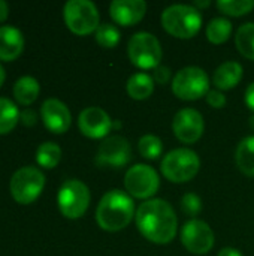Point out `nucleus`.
I'll return each mask as SVG.
<instances>
[{
    "label": "nucleus",
    "mask_w": 254,
    "mask_h": 256,
    "mask_svg": "<svg viewBox=\"0 0 254 256\" xmlns=\"http://www.w3.org/2000/svg\"><path fill=\"white\" fill-rule=\"evenodd\" d=\"M135 219L139 232L151 243L168 244L177 236V214L163 200H150L141 204Z\"/></svg>",
    "instance_id": "1"
},
{
    "label": "nucleus",
    "mask_w": 254,
    "mask_h": 256,
    "mask_svg": "<svg viewBox=\"0 0 254 256\" xmlns=\"http://www.w3.org/2000/svg\"><path fill=\"white\" fill-rule=\"evenodd\" d=\"M135 206L132 198L118 190H109L100 200L96 210V220L103 231L117 232L124 230L133 219Z\"/></svg>",
    "instance_id": "2"
},
{
    "label": "nucleus",
    "mask_w": 254,
    "mask_h": 256,
    "mask_svg": "<svg viewBox=\"0 0 254 256\" xmlns=\"http://www.w3.org/2000/svg\"><path fill=\"white\" fill-rule=\"evenodd\" d=\"M162 24L169 34L180 39H190L201 30L202 15L195 6L172 4L163 10Z\"/></svg>",
    "instance_id": "3"
},
{
    "label": "nucleus",
    "mask_w": 254,
    "mask_h": 256,
    "mask_svg": "<svg viewBox=\"0 0 254 256\" xmlns=\"http://www.w3.org/2000/svg\"><path fill=\"white\" fill-rule=\"evenodd\" d=\"M63 16L67 28L78 36L90 34L100 26L99 10L90 0H69L63 8Z\"/></svg>",
    "instance_id": "4"
},
{
    "label": "nucleus",
    "mask_w": 254,
    "mask_h": 256,
    "mask_svg": "<svg viewBox=\"0 0 254 256\" xmlns=\"http://www.w3.org/2000/svg\"><path fill=\"white\" fill-rule=\"evenodd\" d=\"M199 166H201V160L193 150L177 148L165 156L160 170L169 182L186 183L198 174Z\"/></svg>",
    "instance_id": "5"
},
{
    "label": "nucleus",
    "mask_w": 254,
    "mask_h": 256,
    "mask_svg": "<svg viewBox=\"0 0 254 256\" xmlns=\"http://www.w3.org/2000/svg\"><path fill=\"white\" fill-rule=\"evenodd\" d=\"M45 188V176L34 166H24L13 172L9 189L12 198L22 206L31 204L39 198Z\"/></svg>",
    "instance_id": "6"
},
{
    "label": "nucleus",
    "mask_w": 254,
    "mask_h": 256,
    "mask_svg": "<svg viewBox=\"0 0 254 256\" xmlns=\"http://www.w3.org/2000/svg\"><path fill=\"white\" fill-rule=\"evenodd\" d=\"M130 62L139 69H154L162 60V46L159 39L148 33L139 32L133 34L127 45Z\"/></svg>",
    "instance_id": "7"
},
{
    "label": "nucleus",
    "mask_w": 254,
    "mask_h": 256,
    "mask_svg": "<svg viewBox=\"0 0 254 256\" xmlns=\"http://www.w3.org/2000/svg\"><path fill=\"white\" fill-rule=\"evenodd\" d=\"M61 214L67 219H79L88 208L90 190L79 180H67L61 184L57 196Z\"/></svg>",
    "instance_id": "8"
},
{
    "label": "nucleus",
    "mask_w": 254,
    "mask_h": 256,
    "mask_svg": "<svg viewBox=\"0 0 254 256\" xmlns=\"http://www.w3.org/2000/svg\"><path fill=\"white\" fill-rule=\"evenodd\" d=\"M172 92L183 100H196L210 92V80L205 70L196 66L181 69L172 80Z\"/></svg>",
    "instance_id": "9"
},
{
    "label": "nucleus",
    "mask_w": 254,
    "mask_h": 256,
    "mask_svg": "<svg viewBox=\"0 0 254 256\" xmlns=\"http://www.w3.org/2000/svg\"><path fill=\"white\" fill-rule=\"evenodd\" d=\"M124 186L132 196L138 200H148L159 190L160 178L154 168L138 164L126 172Z\"/></svg>",
    "instance_id": "10"
},
{
    "label": "nucleus",
    "mask_w": 254,
    "mask_h": 256,
    "mask_svg": "<svg viewBox=\"0 0 254 256\" xmlns=\"http://www.w3.org/2000/svg\"><path fill=\"white\" fill-rule=\"evenodd\" d=\"M181 243L195 255H205L214 246V232L208 224L192 219L181 230Z\"/></svg>",
    "instance_id": "11"
},
{
    "label": "nucleus",
    "mask_w": 254,
    "mask_h": 256,
    "mask_svg": "<svg viewBox=\"0 0 254 256\" xmlns=\"http://www.w3.org/2000/svg\"><path fill=\"white\" fill-rule=\"evenodd\" d=\"M132 158V148L126 138L114 135L106 138L97 150V164L100 166L120 168L129 164Z\"/></svg>",
    "instance_id": "12"
},
{
    "label": "nucleus",
    "mask_w": 254,
    "mask_h": 256,
    "mask_svg": "<svg viewBox=\"0 0 254 256\" xmlns=\"http://www.w3.org/2000/svg\"><path fill=\"white\" fill-rule=\"evenodd\" d=\"M175 136L186 144L196 142L204 134V118L193 108H184L177 112L172 122Z\"/></svg>",
    "instance_id": "13"
},
{
    "label": "nucleus",
    "mask_w": 254,
    "mask_h": 256,
    "mask_svg": "<svg viewBox=\"0 0 254 256\" xmlns=\"http://www.w3.org/2000/svg\"><path fill=\"white\" fill-rule=\"evenodd\" d=\"M78 128L82 132V135L91 140H99L105 138L111 132L112 120L102 108L88 106L84 111H81L78 117Z\"/></svg>",
    "instance_id": "14"
},
{
    "label": "nucleus",
    "mask_w": 254,
    "mask_h": 256,
    "mask_svg": "<svg viewBox=\"0 0 254 256\" xmlns=\"http://www.w3.org/2000/svg\"><path fill=\"white\" fill-rule=\"evenodd\" d=\"M40 116L45 128L52 134H64L70 128L72 116L69 108L58 99H46L40 106Z\"/></svg>",
    "instance_id": "15"
},
{
    "label": "nucleus",
    "mask_w": 254,
    "mask_h": 256,
    "mask_svg": "<svg viewBox=\"0 0 254 256\" xmlns=\"http://www.w3.org/2000/svg\"><path fill=\"white\" fill-rule=\"evenodd\" d=\"M147 12V3L142 0H114L109 6V14L117 24L124 27L138 24Z\"/></svg>",
    "instance_id": "16"
},
{
    "label": "nucleus",
    "mask_w": 254,
    "mask_h": 256,
    "mask_svg": "<svg viewBox=\"0 0 254 256\" xmlns=\"http://www.w3.org/2000/svg\"><path fill=\"white\" fill-rule=\"evenodd\" d=\"M24 50L22 33L12 26L0 27V60L12 62L19 57Z\"/></svg>",
    "instance_id": "17"
},
{
    "label": "nucleus",
    "mask_w": 254,
    "mask_h": 256,
    "mask_svg": "<svg viewBox=\"0 0 254 256\" xmlns=\"http://www.w3.org/2000/svg\"><path fill=\"white\" fill-rule=\"evenodd\" d=\"M243 78V66L238 62H226L214 72V84L220 90L234 88Z\"/></svg>",
    "instance_id": "18"
},
{
    "label": "nucleus",
    "mask_w": 254,
    "mask_h": 256,
    "mask_svg": "<svg viewBox=\"0 0 254 256\" xmlns=\"http://www.w3.org/2000/svg\"><path fill=\"white\" fill-rule=\"evenodd\" d=\"M39 92H40V87H39L37 80L33 76H28V75L18 78L13 84L15 100L21 105H25V106L33 104L37 99Z\"/></svg>",
    "instance_id": "19"
},
{
    "label": "nucleus",
    "mask_w": 254,
    "mask_h": 256,
    "mask_svg": "<svg viewBox=\"0 0 254 256\" xmlns=\"http://www.w3.org/2000/svg\"><path fill=\"white\" fill-rule=\"evenodd\" d=\"M153 90H154V80L153 76L144 72L132 75L127 81V93L132 99L136 100L148 99L153 94Z\"/></svg>",
    "instance_id": "20"
},
{
    "label": "nucleus",
    "mask_w": 254,
    "mask_h": 256,
    "mask_svg": "<svg viewBox=\"0 0 254 256\" xmlns=\"http://www.w3.org/2000/svg\"><path fill=\"white\" fill-rule=\"evenodd\" d=\"M237 165L249 177H254V135L244 138L237 148Z\"/></svg>",
    "instance_id": "21"
},
{
    "label": "nucleus",
    "mask_w": 254,
    "mask_h": 256,
    "mask_svg": "<svg viewBox=\"0 0 254 256\" xmlns=\"http://www.w3.org/2000/svg\"><path fill=\"white\" fill-rule=\"evenodd\" d=\"M19 111L16 105L7 99V98H0V135H6L19 122Z\"/></svg>",
    "instance_id": "22"
},
{
    "label": "nucleus",
    "mask_w": 254,
    "mask_h": 256,
    "mask_svg": "<svg viewBox=\"0 0 254 256\" xmlns=\"http://www.w3.org/2000/svg\"><path fill=\"white\" fill-rule=\"evenodd\" d=\"M235 44L246 58L254 60V22H247L238 28Z\"/></svg>",
    "instance_id": "23"
},
{
    "label": "nucleus",
    "mask_w": 254,
    "mask_h": 256,
    "mask_svg": "<svg viewBox=\"0 0 254 256\" xmlns=\"http://www.w3.org/2000/svg\"><path fill=\"white\" fill-rule=\"evenodd\" d=\"M232 33V22L226 18H214L207 26V38L213 44H225Z\"/></svg>",
    "instance_id": "24"
},
{
    "label": "nucleus",
    "mask_w": 254,
    "mask_h": 256,
    "mask_svg": "<svg viewBox=\"0 0 254 256\" xmlns=\"http://www.w3.org/2000/svg\"><path fill=\"white\" fill-rule=\"evenodd\" d=\"M61 159V148L55 142H43L36 152V160L42 168L52 170Z\"/></svg>",
    "instance_id": "25"
},
{
    "label": "nucleus",
    "mask_w": 254,
    "mask_h": 256,
    "mask_svg": "<svg viewBox=\"0 0 254 256\" xmlns=\"http://www.w3.org/2000/svg\"><path fill=\"white\" fill-rule=\"evenodd\" d=\"M96 42L102 48H114L120 42V30L112 24H100L96 30Z\"/></svg>",
    "instance_id": "26"
},
{
    "label": "nucleus",
    "mask_w": 254,
    "mask_h": 256,
    "mask_svg": "<svg viewBox=\"0 0 254 256\" xmlns=\"http://www.w3.org/2000/svg\"><path fill=\"white\" fill-rule=\"evenodd\" d=\"M217 8L231 16H241L254 9L253 0H220L217 2Z\"/></svg>",
    "instance_id": "27"
},
{
    "label": "nucleus",
    "mask_w": 254,
    "mask_h": 256,
    "mask_svg": "<svg viewBox=\"0 0 254 256\" xmlns=\"http://www.w3.org/2000/svg\"><path fill=\"white\" fill-rule=\"evenodd\" d=\"M138 150L142 158L153 160L162 154L163 144H162L160 138H157L156 135H144L138 142Z\"/></svg>",
    "instance_id": "28"
},
{
    "label": "nucleus",
    "mask_w": 254,
    "mask_h": 256,
    "mask_svg": "<svg viewBox=\"0 0 254 256\" xmlns=\"http://www.w3.org/2000/svg\"><path fill=\"white\" fill-rule=\"evenodd\" d=\"M181 208H183V212L187 216L195 218L202 210V201H201V198L196 194H192V192L190 194H186L183 196V200H181Z\"/></svg>",
    "instance_id": "29"
},
{
    "label": "nucleus",
    "mask_w": 254,
    "mask_h": 256,
    "mask_svg": "<svg viewBox=\"0 0 254 256\" xmlns=\"http://www.w3.org/2000/svg\"><path fill=\"white\" fill-rule=\"evenodd\" d=\"M207 102H208L213 108L220 110V108H223V106L226 105V98H225V94H223L222 92H219V90H210V92L207 93Z\"/></svg>",
    "instance_id": "30"
},
{
    "label": "nucleus",
    "mask_w": 254,
    "mask_h": 256,
    "mask_svg": "<svg viewBox=\"0 0 254 256\" xmlns=\"http://www.w3.org/2000/svg\"><path fill=\"white\" fill-rule=\"evenodd\" d=\"M153 80L160 84V86H165L169 80H171V69L163 66V64H159L157 68H154V72H153Z\"/></svg>",
    "instance_id": "31"
},
{
    "label": "nucleus",
    "mask_w": 254,
    "mask_h": 256,
    "mask_svg": "<svg viewBox=\"0 0 254 256\" xmlns=\"http://www.w3.org/2000/svg\"><path fill=\"white\" fill-rule=\"evenodd\" d=\"M19 120H21L25 126H34V124H36V122H37V116H36V112H34L33 110L27 108V110L21 111V114H19Z\"/></svg>",
    "instance_id": "32"
},
{
    "label": "nucleus",
    "mask_w": 254,
    "mask_h": 256,
    "mask_svg": "<svg viewBox=\"0 0 254 256\" xmlns=\"http://www.w3.org/2000/svg\"><path fill=\"white\" fill-rule=\"evenodd\" d=\"M246 104L247 106L254 112V82L249 86V88L246 90Z\"/></svg>",
    "instance_id": "33"
},
{
    "label": "nucleus",
    "mask_w": 254,
    "mask_h": 256,
    "mask_svg": "<svg viewBox=\"0 0 254 256\" xmlns=\"http://www.w3.org/2000/svg\"><path fill=\"white\" fill-rule=\"evenodd\" d=\"M9 15V4L4 0H0V22H3Z\"/></svg>",
    "instance_id": "34"
},
{
    "label": "nucleus",
    "mask_w": 254,
    "mask_h": 256,
    "mask_svg": "<svg viewBox=\"0 0 254 256\" xmlns=\"http://www.w3.org/2000/svg\"><path fill=\"white\" fill-rule=\"evenodd\" d=\"M219 256H243V254L234 248H225L219 252Z\"/></svg>",
    "instance_id": "35"
},
{
    "label": "nucleus",
    "mask_w": 254,
    "mask_h": 256,
    "mask_svg": "<svg viewBox=\"0 0 254 256\" xmlns=\"http://www.w3.org/2000/svg\"><path fill=\"white\" fill-rule=\"evenodd\" d=\"M4 78H6V74H4V69H3V66L0 64V87H1V84L4 82Z\"/></svg>",
    "instance_id": "36"
},
{
    "label": "nucleus",
    "mask_w": 254,
    "mask_h": 256,
    "mask_svg": "<svg viewBox=\"0 0 254 256\" xmlns=\"http://www.w3.org/2000/svg\"><path fill=\"white\" fill-rule=\"evenodd\" d=\"M210 4V2H196L195 3V6H208Z\"/></svg>",
    "instance_id": "37"
},
{
    "label": "nucleus",
    "mask_w": 254,
    "mask_h": 256,
    "mask_svg": "<svg viewBox=\"0 0 254 256\" xmlns=\"http://www.w3.org/2000/svg\"><path fill=\"white\" fill-rule=\"evenodd\" d=\"M250 120H252V122H250V124H252V128H253V129H254V116H253V117H252V118H250Z\"/></svg>",
    "instance_id": "38"
}]
</instances>
